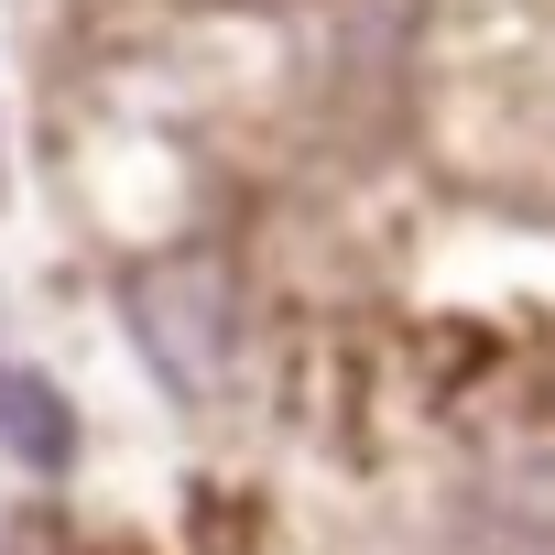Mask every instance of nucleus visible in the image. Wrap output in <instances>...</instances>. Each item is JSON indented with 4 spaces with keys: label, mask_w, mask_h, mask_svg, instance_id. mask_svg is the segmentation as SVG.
<instances>
[{
    "label": "nucleus",
    "mask_w": 555,
    "mask_h": 555,
    "mask_svg": "<svg viewBox=\"0 0 555 555\" xmlns=\"http://www.w3.org/2000/svg\"><path fill=\"white\" fill-rule=\"evenodd\" d=\"M131 338L153 349V371H164L185 403H207L218 371H229V349H240L229 272H218V261H164V272H142V284H131Z\"/></svg>",
    "instance_id": "nucleus-1"
},
{
    "label": "nucleus",
    "mask_w": 555,
    "mask_h": 555,
    "mask_svg": "<svg viewBox=\"0 0 555 555\" xmlns=\"http://www.w3.org/2000/svg\"><path fill=\"white\" fill-rule=\"evenodd\" d=\"M0 447H12L23 468H66V447H77L66 392H44V382H34V371H12V360H0Z\"/></svg>",
    "instance_id": "nucleus-2"
}]
</instances>
